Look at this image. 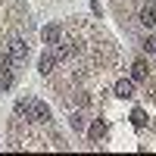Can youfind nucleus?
Wrapping results in <instances>:
<instances>
[{
	"instance_id": "1",
	"label": "nucleus",
	"mask_w": 156,
	"mask_h": 156,
	"mask_svg": "<svg viewBox=\"0 0 156 156\" xmlns=\"http://www.w3.org/2000/svg\"><path fill=\"white\" fill-rule=\"evenodd\" d=\"M9 59H12V66H22V62L28 59V44H25L22 37H12L9 41Z\"/></svg>"
},
{
	"instance_id": "2",
	"label": "nucleus",
	"mask_w": 156,
	"mask_h": 156,
	"mask_svg": "<svg viewBox=\"0 0 156 156\" xmlns=\"http://www.w3.org/2000/svg\"><path fill=\"white\" fill-rule=\"evenodd\" d=\"M12 87V59L9 53L0 56V90H9Z\"/></svg>"
},
{
	"instance_id": "3",
	"label": "nucleus",
	"mask_w": 156,
	"mask_h": 156,
	"mask_svg": "<svg viewBox=\"0 0 156 156\" xmlns=\"http://www.w3.org/2000/svg\"><path fill=\"white\" fill-rule=\"evenodd\" d=\"M56 62H59V56L53 53V50H44V53H41V62H37V72H41V75H50V72H53L56 69Z\"/></svg>"
},
{
	"instance_id": "4",
	"label": "nucleus",
	"mask_w": 156,
	"mask_h": 156,
	"mask_svg": "<svg viewBox=\"0 0 156 156\" xmlns=\"http://www.w3.org/2000/svg\"><path fill=\"white\" fill-rule=\"evenodd\" d=\"M112 90H115V97H119V100H131V97H134V81H131V78H119Z\"/></svg>"
},
{
	"instance_id": "5",
	"label": "nucleus",
	"mask_w": 156,
	"mask_h": 156,
	"mask_svg": "<svg viewBox=\"0 0 156 156\" xmlns=\"http://www.w3.org/2000/svg\"><path fill=\"white\" fill-rule=\"evenodd\" d=\"M41 37H44V44H47V47H56V44H59V37H62V28H59V25H44Z\"/></svg>"
},
{
	"instance_id": "6",
	"label": "nucleus",
	"mask_w": 156,
	"mask_h": 156,
	"mask_svg": "<svg viewBox=\"0 0 156 156\" xmlns=\"http://www.w3.org/2000/svg\"><path fill=\"white\" fill-rule=\"evenodd\" d=\"M140 25H147V28H156V0L140 9Z\"/></svg>"
},
{
	"instance_id": "7",
	"label": "nucleus",
	"mask_w": 156,
	"mask_h": 156,
	"mask_svg": "<svg viewBox=\"0 0 156 156\" xmlns=\"http://www.w3.org/2000/svg\"><path fill=\"white\" fill-rule=\"evenodd\" d=\"M31 122H50V106L41 100H34V109H31Z\"/></svg>"
},
{
	"instance_id": "8",
	"label": "nucleus",
	"mask_w": 156,
	"mask_h": 156,
	"mask_svg": "<svg viewBox=\"0 0 156 156\" xmlns=\"http://www.w3.org/2000/svg\"><path fill=\"white\" fill-rule=\"evenodd\" d=\"M31 109H34V100H25V97L16 100V115H22V119L31 122Z\"/></svg>"
},
{
	"instance_id": "9",
	"label": "nucleus",
	"mask_w": 156,
	"mask_h": 156,
	"mask_svg": "<svg viewBox=\"0 0 156 156\" xmlns=\"http://www.w3.org/2000/svg\"><path fill=\"white\" fill-rule=\"evenodd\" d=\"M103 134H106V125H103L100 119H97V122H90V128H87V137H90V144H97V140H100Z\"/></svg>"
},
{
	"instance_id": "10",
	"label": "nucleus",
	"mask_w": 156,
	"mask_h": 156,
	"mask_svg": "<svg viewBox=\"0 0 156 156\" xmlns=\"http://www.w3.org/2000/svg\"><path fill=\"white\" fill-rule=\"evenodd\" d=\"M147 78V62L144 59H134L131 62V81H144Z\"/></svg>"
},
{
	"instance_id": "11",
	"label": "nucleus",
	"mask_w": 156,
	"mask_h": 156,
	"mask_svg": "<svg viewBox=\"0 0 156 156\" xmlns=\"http://www.w3.org/2000/svg\"><path fill=\"white\" fill-rule=\"evenodd\" d=\"M69 125H72V131H81V128H84V115H81V112H72Z\"/></svg>"
},
{
	"instance_id": "12",
	"label": "nucleus",
	"mask_w": 156,
	"mask_h": 156,
	"mask_svg": "<svg viewBox=\"0 0 156 156\" xmlns=\"http://www.w3.org/2000/svg\"><path fill=\"white\" fill-rule=\"evenodd\" d=\"M131 122H134L137 128L144 125V122H147V119H144V109H134V112H131Z\"/></svg>"
},
{
	"instance_id": "13",
	"label": "nucleus",
	"mask_w": 156,
	"mask_h": 156,
	"mask_svg": "<svg viewBox=\"0 0 156 156\" xmlns=\"http://www.w3.org/2000/svg\"><path fill=\"white\" fill-rule=\"evenodd\" d=\"M144 50L156 56V37H147V41H144Z\"/></svg>"
}]
</instances>
